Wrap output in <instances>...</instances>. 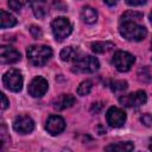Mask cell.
<instances>
[{
  "label": "cell",
  "mask_w": 152,
  "mask_h": 152,
  "mask_svg": "<svg viewBox=\"0 0 152 152\" xmlns=\"http://www.w3.org/2000/svg\"><path fill=\"white\" fill-rule=\"evenodd\" d=\"M112 62H113L114 66L116 68V70H119L121 72H125V71H128L132 68V65L135 62V58L132 53L120 50V51H116L113 55Z\"/></svg>",
  "instance_id": "obj_5"
},
{
  "label": "cell",
  "mask_w": 152,
  "mask_h": 152,
  "mask_svg": "<svg viewBox=\"0 0 152 152\" xmlns=\"http://www.w3.org/2000/svg\"><path fill=\"white\" fill-rule=\"evenodd\" d=\"M91 88H93V83H91V81L86 80V81L81 82L80 86L77 87V94H78L80 96H86V95H88V94L90 93Z\"/></svg>",
  "instance_id": "obj_20"
},
{
  "label": "cell",
  "mask_w": 152,
  "mask_h": 152,
  "mask_svg": "<svg viewBox=\"0 0 152 152\" xmlns=\"http://www.w3.org/2000/svg\"><path fill=\"white\" fill-rule=\"evenodd\" d=\"M90 46L95 53H106L110 51L115 45L112 42H95V43H91Z\"/></svg>",
  "instance_id": "obj_17"
},
{
  "label": "cell",
  "mask_w": 152,
  "mask_h": 152,
  "mask_svg": "<svg viewBox=\"0 0 152 152\" xmlns=\"http://www.w3.org/2000/svg\"><path fill=\"white\" fill-rule=\"evenodd\" d=\"M110 88L113 91H122L125 89H127V82L126 81H114L110 84Z\"/></svg>",
  "instance_id": "obj_22"
},
{
  "label": "cell",
  "mask_w": 152,
  "mask_h": 152,
  "mask_svg": "<svg viewBox=\"0 0 152 152\" xmlns=\"http://www.w3.org/2000/svg\"><path fill=\"white\" fill-rule=\"evenodd\" d=\"M108 6H114L116 2H118V0H103Z\"/></svg>",
  "instance_id": "obj_29"
},
{
  "label": "cell",
  "mask_w": 152,
  "mask_h": 152,
  "mask_svg": "<svg viewBox=\"0 0 152 152\" xmlns=\"http://www.w3.org/2000/svg\"><path fill=\"white\" fill-rule=\"evenodd\" d=\"M134 148V145L132 141H120L116 144H112L104 147L106 151H116V152H128Z\"/></svg>",
  "instance_id": "obj_16"
},
{
  "label": "cell",
  "mask_w": 152,
  "mask_h": 152,
  "mask_svg": "<svg viewBox=\"0 0 152 152\" xmlns=\"http://www.w3.org/2000/svg\"><path fill=\"white\" fill-rule=\"evenodd\" d=\"M119 32L125 39L129 42H140L147 34V31L144 26L139 25L137 21L131 20L121 21L119 26Z\"/></svg>",
  "instance_id": "obj_1"
},
{
  "label": "cell",
  "mask_w": 152,
  "mask_h": 152,
  "mask_svg": "<svg viewBox=\"0 0 152 152\" xmlns=\"http://www.w3.org/2000/svg\"><path fill=\"white\" fill-rule=\"evenodd\" d=\"M24 1H25L26 4H28V5H31V4H32V2L34 1V0H24Z\"/></svg>",
  "instance_id": "obj_30"
},
{
  "label": "cell",
  "mask_w": 152,
  "mask_h": 152,
  "mask_svg": "<svg viewBox=\"0 0 152 152\" xmlns=\"http://www.w3.org/2000/svg\"><path fill=\"white\" fill-rule=\"evenodd\" d=\"M141 18H142V13L137 12V11H128V12H126L125 14H122L121 21H127V20L138 21V20H140Z\"/></svg>",
  "instance_id": "obj_21"
},
{
  "label": "cell",
  "mask_w": 152,
  "mask_h": 152,
  "mask_svg": "<svg viewBox=\"0 0 152 152\" xmlns=\"http://www.w3.org/2000/svg\"><path fill=\"white\" fill-rule=\"evenodd\" d=\"M52 33L55 36V39L58 42H62L65 39L72 31V25L65 17H57L51 23Z\"/></svg>",
  "instance_id": "obj_3"
},
{
  "label": "cell",
  "mask_w": 152,
  "mask_h": 152,
  "mask_svg": "<svg viewBox=\"0 0 152 152\" xmlns=\"http://www.w3.org/2000/svg\"><path fill=\"white\" fill-rule=\"evenodd\" d=\"M30 32H31L32 37H33V38H36V39H39V38L43 36V32H42L40 27L34 26V25H32V26L30 27Z\"/></svg>",
  "instance_id": "obj_24"
},
{
  "label": "cell",
  "mask_w": 152,
  "mask_h": 152,
  "mask_svg": "<svg viewBox=\"0 0 152 152\" xmlns=\"http://www.w3.org/2000/svg\"><path fill=\"white\" fill-rule=\"evenodd\" d=\"M147 101V95L144 90H137L119 97V102L125 107H139Z\"/></svg>",
  "instance_id": "obj_7"
},
{
  "label": "cell",
  "mask_w": 152,
  "mask_h": 152,
  "mask_svg": "<svg viewBox=\"0 0 152 152\" xmlns=\"http://www.w3.org/2000/svg\"><path fill=\"white\" fill-rule=\"evenodd\" d=\"M126 2H127L129 6H140V5L146 4L147 0H126Z\"/></svg>",
  "instance_id": "obj_26"
},
{
  "label": "cell",
  "mask_w": 152,
  "mask_h": 152,
  "mask_svg": "<svg viewBox=\"0 0 152 152\" xmlns=\"http://www.w3.org/2000/svg\"><path fill=\"white\" fill-rule=\"evenodd\" d=\"M20 59V52L12 46L2 45L0 48V62L1 64H13Z\"/></svg>",
  "instance_id": "obj_12"
},
{
  "label": "cell",
  "mask_w": 152,
  "mask_h": 152,
  "mask_svg": "<svg viewBox=\"0 0 152 152\" xmlns=\"http://www.w3.org/2000/svg\"><path fill=\"white\" fill-rule=\"evenodd\" d=\"M140 120H141V122L145 125V126H151L152 125V116L150 115V114H144L141 118H140Z\"/></svg>",
  "instance_id": "obj_25"
},
{
  "label": "cell",
  "mask_w": 152,
  "mask_h": 152,
  "mask_svg": "<svg viewBox=\"0 0 152 152\" xmlns=\"http://www.w3.org/2000/svg\"><path fill=\"white\" fill-rule=\"evenodd\" d=\"M106 119H107V122L110 127H114V128H119V127H122L126 122V114L122 109L118 108V107H110L108 110H107V114H106Z\"/></svg>",
  "instance_id": "obj_9"
},
{
  "label": "cell",
  "mask_w": 152,
  "mask_h": 152,
  "mask_svg": "<svg viewBox=\"0 0 152 152\" xmlns=\"http://www.w3.org/2000/svg\"><path fill=\"white\" fill-rule=\"evenodd\" d=\"M100 68V62L94 56H82L74 64V71L78 72H95Z\"/></svg>",
  "instance_id": "obj_6"
},
{
  "label": "cell",
  "mask_w": 152,
  "mask_h": 152,
  "mask_svg": "<svg viewBox=\"0 0 152 152\" xmlns=\"http://www.w3.org/2000/svg\"><path fill=\"white\" fill-rule=\"evenodd\" d=\"M28 62L34 66H43L52 56V50L48 45H31L26 50Z\"/></svg>",
  "instance_id": "obj_2"
},
{
  "label": "cell",
  "mask_w": 152,
  "mask_h": 152,
  "mask_svg": "<svg viewBox=\"0 0 152 152\" xmlns=\"http://www.w3.org/2000/svg\"><path fill=\"white\" fill-rule=\"evenodd\" d=\"M75 97L71 94H62L53 101V108L57 110H63L70 108L75 103Z\"/></svg>",
  "instance_id": "obj_14"
},
{
  "label": "cell",
  "mask_w": 152,
  "mask_h": 152,
  "mask_svg": "<svg viewBox=\"0 0 152 152\" xmlns=\"http://www.w3.org/2000/svg\"><path fill=\"white\" fill-rule=\"evenodd\" d=\"M8 104H10V102H8L7 97H6V95L2 93V94H1V109L5 110V109L8 107Z\"/></svg>",
  "instance_id": "obj_28"
},
{
  "label": "cell",
  "mask_w": 152,
  "mask_h": 152,
  "mask_svg": "<svg viewBox=\"0 0 152 152\" xmlns=\"http://www.w3.org/2000/svg\"><path fill=\"white\" fill-rule=\"evenodd\" d=\"M23 74L19 69H10L8 71H6L2 76V83L5 86L6 89L18 93L23 88Z\"/></svg>",
  "instance_id": "obj_4"
},
{
  "label": "cell",
  "mask_w": 152,
  "mask_h": 152,
  "mask_svg": "<svg viewBox=\"0 0 152 152\" xmlns=\"http://www.w3.org/2000/svg\"><path fill=\"white\" fill-rule=\"evenodd\" d=\"M151 50H152V42H151Z\"/></svg>",
  "instance_id": "obj_33"
},
{
  "label": "cell",
  "mask_w": 152,
  "mask_h": 152,
  "mask_svg": "<svg viewBox=\"0 0 152 152\" xmlns=\"http://www.w3.org/2000/svg\"><path fill=\"white\" fill-rule=\"evenodd\" d=\"M32 10H33V13L37 18L42 19L48 13V10H46V6H45V1L44 0H34L32 4Z\"/></svg>",
  "instance_id": "obj_18"
},
{
  "label": "cell",
  "mask_w": 152,
  "mask_h": 152,
  "mask_svg": "<svg viewBox=\"0 0 152 152\" xmlns=\"http://www.w3.org/2000/svg\"><path fill=\"white\" fill-rule=\"evenodd\" d=\"M150 21H151V24H152V11H151V13H150Z\"/></svg>",
  "instance_id": "obj_32"
},
{
  "label": "cell",
  "mask_w": 152,
  "mask_h": 152,
  "mask_svg": "<svg viewBox=\"0 0 152 152\" xmlns=\"http://www.w3.org/2000/svg\"><path fill=\"white\" fill-rule=\"evenodd\" d=\"M0 15H1V18H0V21H1V28L12 27V26H14V25L17 24V19H15L12 14L7 13L6 11L1 10V11H0Z\"/></svg>",
  "instance_id": "obj_19"
},
{
  "label": "cell",
  "mask_w": 152,
  "mask_h": 152,
  "mask_svg": "<svg viewBox=\"0 0 152 152\" xmlns=\"http://www.w3.org/2000/svg\"><path fill=\"white\" fill-rule=\"evenodd\" d=\"M13 128L20 134H28L34 128V121L28 115H18L13 121Z\"/></svg>",
  "instance_id": "obj_10"
},
{
  "label": "cell",
  "mask_w": 152,
  "mask_h": 152,
  "mask_svg": "<svg viewBox=\"0 0 152 152\" xmlns=\"http://www.w3.org/2000/svg\"><path fill=\"white\" fill-rule=\"evenodd\" d=\"M59 56H61V59L64 61V62H76L83 55H82V52H81V50L78 48L66 46L61 51Z\"/></svg>",
  "instance_id": "obj_13"
},
{
  "label": "cell",
  "mask_w": 152,
  "mask_h": 152,
  "mask_svg": "<svg viewBox=\"0 0 152 152\" xmlns=\"http://www.w3.org/2000/svg\"><path fill=\"white\" fill-rule=\"evenodd\" d=\"M148 148H150V150L152 151V139L150 140V145H148Z\"/></svg>",
  "instance_id": "obj_31"
},
{
  "label": "cell",
  "mask_w": 152,
  "mask_h": 152,
  "mask_svg": "<svg viewBox=\"0 0 152 152\" xmlns=\"http://www.w3.org/2000/svg\"><path fill=\"white\" fill-rule=\"evenodd\" d=\"M81 18L86 24H95L97 20V12L95 8L90 7V6H84L81 11Z\"/></svg>",
  "instance_id": "obj_15"
},
{
  "label": "cell",
  "mask_w": 152,
  "mask_h": 152,
  "mask_svg": "<svg viewBox=\"0 0 152 152\" xmlns=\"http://www.w3.org/2000/svg\"><path fill=\"white\" fill-rule=\"evenodd\" d=\"M49 83L43 76H36L28 84V94L32 97H42L48 91Z\"/></svg>",
  "instance_id": "obj_8"
},
{
  "label": "cell",
  "mask_w": 152,
  "mask_h": 152,
  "mask_svg": "<svg viewBox=\"0 0 152 152\" xmlns=\"http://www.w3.org/2000/svg\"><path fill=\"white\" fill-rule=\"evenodd\" d=\"M8 6H10V8L12 10V11H14V12H19L20 10H21V2L19 1V0H8Z\"/></svg>",
  "instance_id": "obj_23"
},
{
  "label": "cell",
  "mask_w": 152,
  "mask_h": 152,
  "mask_svg": "<svg viewBox=\"0 0 152 152\" xmlns=\"http://www.w3.org/2000/svg\"><path fill=\"white\" fill-rule=\"evenodd\" d=\"M45 129L51 135H57L65 129V121L59 115H51L46 121Z\"/></svg>",
  "instance_id": "obj_11"
},
{
  "label": "cell",
  "mask_w": 152,
  "mask_h": 152,
  "mask_svg": "<svg viewBox=\"0 0 152 152\" xmlns=\"http://www.w3.org/2000/svg\"><path fill=\"white\" fill-rule=\"evenodd\" d=\"M0 133H1V142H2V145L7 141V139H6V133H7V131H6V126H5V124L2 122L1 124V131H0Z\"/></svg>",
  "instance_id": "obj_27"
}]
</instances>
